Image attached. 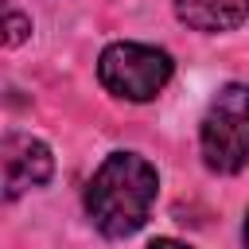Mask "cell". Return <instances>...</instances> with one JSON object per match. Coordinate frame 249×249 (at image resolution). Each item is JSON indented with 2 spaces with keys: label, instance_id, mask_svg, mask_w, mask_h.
I'll list each match as a JSON object with an SVG mask.
<instances>
[{
  "label": "cell",
  "instance_id": "cell-1",
  "mask_svg": "<svg viewBox=\"0 0 249 249\" xmlns=\"http://www.w3.org/2000/svg\"><path fill=\"white\" fill-rule=\"evenodd\" d=\"M156 167L136 152H113L86 187V210L105 237L136 233L156 202Z\"/></svg>",
  "mask_w": 249,
  "mask_h": 249
},
{
  "label": "cell",
  "instance_id": "cell-2",
  "mask_svg": "<svg viewBox=\"0 0 249 249\" xmlns=\"http://www.w3.org/2000/svg\"><path fill=\"white\" fill-rule=\"evenodd\" d=\"M202 160L214 171H241L249 163V86H222L202 117Z\"/></svg>",
  "mask_w": 249,
  "mask_h": 249
},
{
  "label": "cell",
  "instance_id": "cell-3",
  "mask_svg": "<svg viewBox=\"0 0 249 249\" xmlns=\"http://www.w3.org/2000/svg\"><path fill=\"white\" fill-rule=\"evenodd\" d=\"M97 78L109 93L124 101H148L156 97L171 78V54L148 43H113L101 51Z\"/></svg>",
  "mask_w": 249,
  "mask_h": 249
},
{
  "label": "cell",
  "instance_id": "cell-4",
  "mask_svg": "<svg viewBox=\"0 0 249 249\" xmlns=\"http://www.w3.org/2000/svg\"><path fill=\"white\" fill-rule=\"evenodd\" d=\"M54 171L51 148L35 136H8L4 140V195L16 198L27 187H43Z\"/></svg>",
  "mask_w": 249,
  "mask_h": 249
},
{
  "label": "cell",
  "instance_id": "cell-5",
  "mask_svg": "<svg viewBox=\"0 0 249 249\" xmlns=\"http://www.w3.org/2000/svg\"><path fill=\"white\" fill-rule=\"evenodd\" d=\"M175 12L195 31H230L249 19V0H175Z\"/></svg>",
  "mask_w": 249,
  "mask_h": 249
},
{
  "label": "cell",
  "instance_id": "cell-6",
  "mask_svg": "<svg viewBox=\"0 0 249 249\" xmlns=\"http://www.w3.org/2000/svg\"><path fill=\"white\" fill-rule=\"evenodd\" d=\"M23 35H27V19L19 12H8V47H16Z\"/></svg>",
  "mask_w": 249,
  "mask_h": 249
},
{
  "label": "cell",
  "instance_id": "cell-7",
  "mask_svg": "<svg viewBox=\"0 0 249 249\" xmlns=\"http://www.w3.org/2000/svg\"><path fill=\"white\" fill-rule=\"evenodd\" d=\"M148 249H191V245H183V241H171V237H160V241H152Z\"/></svg>",
  "mask_w": 249,
  "mask_h": 249
},
{
  "label": "cell",
  "instance_id": "cell-8",
  "mask_svg": "<svg viewBox=\"0 0 249 249\" xmlns=\"http://www.w3.org/2000/svg\"><path fill=\"white\" fill-rule=\"evenodd\" d=\"M245 249H249V218H245Z\"/></svg>",
  "mask_w": 249,
  "mask_h": 249
}]
</instances>
